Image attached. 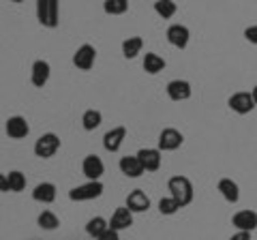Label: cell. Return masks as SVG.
Here are the masks:
<instances>
[{
  "label": "cell",
  "mask_w": 257,
  "mask_h": 240,
  "mask_svg": "<svg viewBox=\"0 0 257 240\" xmlns=\"http://www.w3.org/2000/svg\"><path fill=\"white\" fill-rule=\"evenodd\" d=\"M103 182L101 180H88L86 185H79L75 189L69 191V199L71 202H88V199H96L103 195Z\"/></svg>",
  "instance_id": "cell-2"
},
{
  "label": "cell",
  "mask_w": 257,
  "mask_h": 240,
  "mask_svg": "<svg viewBox=\"0 0 257 240\" xmlns=\"http://www.w3.org/2000/svg\"><path fill=\"white\" fill-rule=\"evenodd\" d=\"M103 9H105V13H109V15H122L128 9V3L126 0H105Z\"/></svg>",
  "instance_id": "cell-28"
},
{
  "label": "cell",
  "mask_w": 257,
  "mask_h": 240,
  "mask_svg": "<svg viewBox=\"0 0 257 240\" xmlns=\"http://www.w3.org/2000/svg\"><path fill=\"white\" fill-rule=\"evenodd\" d=\"M191 94H193V88L187 79H172L167 84V97L172 101H187L191 99Z\"/></svg>",
  "instance_id": "cell-10"
},
{
  "label": "cell",
  "mask_w": 257,
  "mask_h": 240,
  "mask_svg": "<svg viewBox=\"0 0 257 240\" xmlns=\"http://www.w3.org/2000/svg\"><path fill=\"white\" fill-rule=\"evenodd\" d=\"M155 11L163 20H170V18H174V15H176V11H178V5H176L174 0H157V3H155Z\"/></svg>",
  "instance_id": "cell-24"
},
{
  "label": "cell",
  "mask_w": 257,
  "mask_h": 240,
  "mask_svg": "<svg viewBox=\"0 0 257 240\" xmlns=\"http://www.w3.org/2000/svg\"><path fill=\"white\" fill-rule=\"evenodd\" d=\"M189 39H191V33L182 24H172V26L167 28V41H170V45L178 47V50H184V47L189 45Z\"/></svg>",
  "instance_id": "cell-9"
},
{
  "label": "cell",
  "mask_w": 257,
  "mask_h": 240,
  "mask_svg": "<svg viewBox=\"0 0 257 240\" xmlns=\"http://www.w3.org/2000/svg\"><path fill=\"white\" fill-rule=\"evenodd\" d=\"M178 210H180V204L176 202L174 197H163L159 202V212L165 214V217H172V214H176Z\"/></svg>",
  "instance_id": "cell-29"
},
{
  "label": "cell",
  "mask_w": 257,
  "mask_h": 240,
  "mask_svg": "<svg viewBox=\"0 0 257 240\" xmlns=\"http://www.w3.org/2000/svg\"><path fill=\"white\" fill-rule=\"evenodd\" d=\"M163 69H165V58H161L159 54L148 52L146 56H144V71H146V73L157 75V73H161Z\"/></svg>",
  "instance_id": "cell-21"
},
{
  "label": "cell",
  "mask_w": 257,
  "mask_h": 240,
  "mask_svg": "<svg viewBox=\"0 0 257 240\" xmlns=\"http://www.w3.org/2000/svg\"><path fill=\"white\" fill-rule=\"evenodd\" d=\"M229 240H253V238H251V231H236Z\"/></svg>",
  "instance_id": "cell-32"
},
{
  "label": "cell",
  "mask_w": 257,
  "mask_h": 240,
  "mask_svg": "<svg viewBox=\"0 0 257 240\" xmlns=\"http://www.w3.org/2000/svg\"><path fill=\"white\" fill-rule=\"evenodd\" d=\"M50 73H52V69H50V62H45V60H35V65H32V84H35L37 88H43L47 84V79H50Z\"/></svg>",
  "instance_id": "cell-19"
},
{
  "label": "cell",
  "mask_w": 257,
  "mask_h": 240,
  "mask_svg": "<svg viewBox=\"0 0 257 240\" xmlns=\"http://www.w3.org/2000/svg\"><path fill=\"white\" fill-rule=\"evenodd\" d=\"M7 180H9V191H13V193H20V191L26 189V176H24L22 172H9V176H7Z\"/></svg>",
  "instance_id": "cell-27"
},
{
  "label": "cell",
  "mask_w": 257,
  "mask_h": 240,
  "mask_svg": "<svg viewBox=\"0 0 257 240\" xmlns=\"http://www.w3.org/2000/svg\"><path fill=\"white\" fill-rule=\"evenodd\" d=\"M231 225L238 231H253L257 227V212L255 210H238L231 217Z\"/></svg>",
  "instance_id": "cell-11"
},
{
  "label": "cell",
  "mask_w": 257,
  "mask_h": 240,
  "mask_svg": "<svg viewBox=\"0 0 257 240\" xmlns=\"http://www.w3.org/2000/svg\"><path fill=\"white\" fill-rule=\"evenodd\" d=\"M82 172L88 180H99L103 174H105V165H103L101 161V157H96V155H88L84 159V163H82Z\"/></svg>",
  "instance_id": "cell-13"
},
{
  "label": "cell",
  "mask_w": 257,
  "mask_h": 240,
  "mask_svg": "<svg viewBox=\"0 0 257 240\" xmlns=\"http://www.w3.org/2000/svg\"><path fill=\"white\" fill-rule=\"evenodd\" d=\"M131 212H146L150 208V197L144 193L142 189H135L126 195V204H124Z\"/></svg>",
  "instance_id": "cell-15"
},
{
  "label": "cell",
  "mask_w": 257,
  "mask_h": 240,
  "mask_svg": "<svg viewBox=\"0 0 257 240\" xmlns=\"http://www.w3.org/2000/svg\"><path fill=\"white\" fill-rule=\"evenodd\" d=\"M131 225H133V212L128 210L126 206L116 208L114 214H111V219H109V229L122 231V229H128Z\"/></svg>",
  "instance_id": "cell-12"
},
{
  "label": "cell",
  "mask_w": 257,
  "mask_h": 240,
  "mask_svg": "<svg viewBox=\"0 0 257 240\" xmlns=\"http://www.w3.org/2000/svg\"><path fill=\"white\" fill-rule=\"evenodd\" d=\"M118 167H120V172H122L126 178H140V176L146 172V170H144V165L140 163L138 155H133V157H122V159H120V163H118Z\"/></svg>",
  "instance_id": "cell-18"
},
{
  "label": "cell",
  "mask_w": 257,
  "mask_h": 240,
  "mask_svg": "<svg viewBox=\"0 0 257 240\" xmlns=\"http://www.w3.org/2000/svg\"><path fill=\"white\" fill-rule=\"evenodd\" d=\"M124 138H126V127H114L111 131L103 135V146H105L107 153H118Z\"/></svg>",
  "instance_id": "cell-14"
},
{
  "label": "cell",
  "mask_w": 257,
  "mask_h": 240,
  "mask_svg": "<svg viewBox=\"0 0 257 240\" xmlns=\"http://www.w3.org/2000/svg\"><path fill=\"white\" fill-rule=\"evenodd\" d=\"M216 191L223 195V199L227 204H238V199H240V187H238V182L236 180H231V178H221L219 180V185H216Z\"/></svg>",
  "instance_id": "cell-16"
},
{
  "label": "cell",
  "mask_w": 257,
  "mask_h": 240,
  "mask_svg": "<svg viewBox=\"0 0 257 240\" xmlns=\"http://www.w3.org/2000/svg\"><path fill=\"white\" fill-rule=\"evenodd\" d=\"M167 189H170V197H174L176 202L180 204V208L189 206L195 197V191H193V182L187 176H172L170 182H167Z\"/></svg>",
  "instance_id": "cell-1"
},
{
  "label": "cell",
  "mask_w": 257,
  "mask_h": 240,
  "mask_svg": "<svg viewBox=\"0 0 257 240\" xmlns=\"http://www.w3.org/2000/svg\"><path fill=\"white\" fill-rule=\"evenodd\" d=\"M227 105L231 111H236V114L244 116V114H251L255 109V101H253V94L246 92V90H240V92H234L227 101Z\"/></svg>",
  "instance_id": "cell-5"
},
{
  "label": "cell",
  "mask_w": 257,
  "mask_h": 240,
  "mask_svg": "<svg viewBox=\"0 0 257 240\" xmlns=\"http://www.w3.org/2000/svg\"><path fill=\"white\" fill-rule=\"evenodd\" d=\"M244 39L248 43H253V45H257V24H253V26H248V28H244Z\"/></svg>",
  "instance_id": "cell-30"
},
{
  "label": "cell",
  "mask_w": 257,
  "mask_h": 240,
  "mask_svg": "<svg viewBox=\"0 0 257 240\" xmlns=\"http://www.w3.org/2000/svg\"><path fill=\"white\" fill-rule=\"evenodd\" d=\"M37 223H39V227H41V229H47V231H52V229H56V227L60 225L58 217H56L52 210H43L41 214H39Z\"/></svg>",
  "instance_id": "cell-26"
},
{
  "label": "cell",
  "mask_w": 257,
  "mask_h": 240,
  "mask_svg": "<svg viewBox=\"0 0 257 240\" xmlns=\"http://www.w3.org/2000/svg\"><path fill=\"white\" fill-rule=\"evenodd\" d=\"M101 120H103V116H101L99 109H86L84 116H82V127L86 131H94L96 127L101 125Z\"/></svg>",
  "instance_id": "cell-25"
},
{
  "label": "cell",
  "mask_w": 257,
  "mask_h": 240,
  "mask_svg": "<svg viewBox=\"0 0 257 240\" xmlns=\"http://www.w3.org/2000/svg\"><path fill=\"white\" fill-rule=\"evenodd\" d=\"M5 131H7V135H9L11 140H24L30 133L28 120L24 118V116H11V118H7Z\"/></svg>",
  "instance_id": "cell-8"
},
{
  "label": "cell",
  "mask_w": 257,
  "mask_h": 240,
  "mask_svg": "<svg viewBox=\"0 0 257 240\" xmlns=\"http://www.w3.org/2000/svg\"><path fill=\"white\" fill-rule=\"evenodd\" d=\"M142 47H144L142 37H128L126 41H122V56L128 60H133L138 54H142Z\"/></svg>",
  "instance_id": "cell-23"
},
{
  "label": "cell",
  "mask_w": 257,
  "mask_h": 240,
  "mask_svg": "<svg viewBox=\"0 0 257 240\" xmlns=\"http://www.w3.org/2000/svg\"><path fill=\"white\" fill-rule=\"evenodd\" d=\"M7 191H9V180L5 174H0V193H7Z\"/></svg>",
  "instance_id": "cell-33"
},
{
  "label": "cell",
  "mask_w": 257,
  "mask_h": 240,
  "mask_svg": "<svg viewBox=\"0 0 257 240\" xmlns=\"http://www.w3.org/2000/svg\"><path fill=\"white\" fill-rule=\"evenodd\" d=\"M251 94H253V101H255V107H257V86H253V90H251Z\"/></svg>",
  "instance_id": "cell-34"
},
{
  "label": "cell",
  "mask_w": 257,
  "mask_h": 240,
  "mask_svg": "<svg viewBox=\"0 0 257 240\" xmlns=\"http://www.w3.org/2000/svg\"><path fill=\"white\" fill-rule=\"evenodd\" d=\"M32 199L41 204H52L56 199V185L54 182H41V185H37L35 191H32Z\"/></svg>",
  "instance_id": "cell-20"
},
{
  "label": "cell",
  "mask_w": 257,
  "mask_h": 240,
  "mask_svg": "<svg viewBox=\"0 0 257 240\" xmlns=\"http://www.w3.org/2000/svg\"><path fill=\"white\" fill-rule=\"evenodd\" d=\"M58 3L56 0H39L37 3V18L45 28H56L58 26Z\"/></svg>",
  "instance_id": "cell-3"
},
{
  "label": "cell",
  "mask_w": 257,
  "mask_h": 240,
  "mask_svg": "<svg viewBox=\"0 0 257 240\" xmlns=\"http://www.w3.org/2000/svg\"><path fill=\"white\" fill-rule=\"evenodd\" d=\"M182 133L178 129H174V127H167V129H163L159 133V150L161 153H170V150H176L182 146Z\"/></svg>",
  "instance_id": "cell-6"
},
{
  "label": "cell",
  "mask_w": 257,
  "mask_h": 240,
  "mask_svg": "<svg viewBox=\"0 0 257 240\" xmlns=\"http://www.w3.org/2000/svg\"><path fill=\"white\" fill-rule=\"evenodd\" d=\"M60 150V138L56 133H43L35 142V155L39 159H52Z\"/></svg>",
  "instance_id": "cell-4"
},
{
  "label": "cell",
  "mask_w": 257,
  "mask_h": 240,
  "mask_svg": "<svg viewBox=\"0 0 257 240\" xmlns=\"http://www.w3.org/2000/svg\"><path fill=\"white\" fill-rule=\"evenodd\" d=\"M138 159L146 172H157L161 167V150L159 148H142L138 153Z\"/></svg>",
  "instance_id": "cell-17"
},
{
  "label": "cell",
  "mask_w": 257,
  "mask_h": 240,
  "mask_svg": "<svg viewBox=\"0 0 257 240\" xmlns=\"http://www.w3.org/2000/svg\"><path fill=\"white\" fill-rule=\"evenodd\" d=\"M107 229H109V221H105L103 217H92L86 223V234L92 238H101Z\"/></svg>",
  "instance_id": "cell-22"
},
{
  "label": "cell",
  "mask_w": 257,
  "mask_h": 240,
  "mask_svg": "<svg viewBox=\"0 0 257 240\" xmlns=\"http://www.w3.org/2000/svg\"><path fill=\"white\" fill-rule=\"evenodd\" d=\"M96 240H120V236H118V231H114V229H107L105 234H103L101 238H96Z\"/></svg>",
  "instance_id": "cell-31"
},
{
  "label": "cell",
  "mask_w": 257,
  "mask_h": 240,
  "mask_svg": "<svg viewBox=\"0 0 257 240\" xmlns=\"http://www.w3.org/2000/svg\"><path fill=\"white\" fill-rule=\"evenodd\" d=\"M96 60V50L92 45L84 43L82 47H77V52L73 54V65L79 69V71H90L92 65Z\"/></svg>",
  "instance_id": "cell-7"
}]
</instances>
